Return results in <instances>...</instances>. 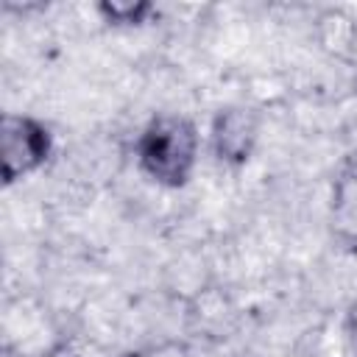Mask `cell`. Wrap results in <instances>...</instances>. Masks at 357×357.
<instances>
[{"label": "cell", "instance_id": "obj_1", "mask_svg": "<svg viewBox=\"0 0 357 357\" xmlns=\"http://www.w3.org/2000/svg\"><path fill=\"white\" fill-rule=\"evenodd\" d=\"M201 134L198 126L176 112L153 114L137 134L134 159L153 184L165 190H181L198 165Z\"/></svg>", "mask_w": 357, "mask_h": 357}, {"label": "cell", "instance_id": "obj_2", "mask_svg": "<svg viewBox=\"0 0 357 357\" xmlns=\"http://www.w3.org/2000/svg\"><path fill=\"white\" fill-rule=\"evenodd\" d=\"M53 156V128L22 112H6L0 123V178L6 187L33 176Z\"/></svg>", "mask_w": 357, "mask_h": 357}, {"label": "cell", "instance_id": "obj_3", "mask_svg": "<svg viewBox=\"0 0 357 357\" xmlns=\"http://www.w3.org/2000/svg\"><path fill=\"white\" fill-rule=\"evenodd\" d=\"M262 131V117L254 106L229 103L212 114L209 123V151L223 167H245L257 151Z\"/></svg>", "mask_w": 357, "mask_h": 357}, {"label": "cell", "instance_id": "obj_4", "mask_svg": "<svg viewBox=\"0 0 357 357\" xmlns=\"http://www.w3.org/2000/svg\"><path fill=\"white\" fill-rule=\"evenodd\" d=\"M326 223L337 243L357 248V151H349L335 167Z\"/></svg>", "mask_w": 357, "mask_h": 357}, {"label": "cell", "instance_id": "obj_5", "mask_svg": "<svg viewBox=\"0 0 357 357\" xmlns=\"http://www.w3.org/2000/svg\"><path fill=\"white\" fill-rule=\"evenodd\" d=\"M315 22H318L321 45H324L326 50H332L335 56H343V53H349V50L354 47V42H357V28H354V20H351L349 14L329 8V11H324Z\"/></svg>", "mask_w": 357, "mask_h": 357}, {"label": "cell", "instance_id": "obj_6", "mask_svg": "<svg viewBox=\"0 0 357 357\" xmlns=\"http://www.w3.org/2000/svg\"><path fill=\"white\" fill-rule=\"evenodd\" d=\"M95 8L103 17V22L114 28H137L148 22V17L153 14V6L145 0H103Z\"/></svg>", "mask_w": 357, "mask_h": 357}, {"label": "cell", "instance_id": "obj_7", "mask_svg": "<svg viewBox=\"0 0 357 357\" xmlns=\"http://www.w3.org/2000/svg\"><path fill=\"white\" fill-rule=\"evenodd\" d=\"M343 329H346V337L351 343V349L357 351V296L349 301L346 307V315H343Z\"/></svg>", "mask_w": 357, "mask_h": 357}, {"label": "cell", "instance_id": "obj_8", "mask_svg": "<svg viewBox=\"0 0 357 357\" xmlns=\"http://www.w3.org/2000/svg\"><path fill=\"white\" fill-rule=\"evenodd\" d=\"M42 357H81L70 343H59V346H53L50 351H45Z\"/></svg>", "mask_w": 357, "mask_h": 357}, {"label": "cell", "instance_id": "obj_9", "mask_svg": "<svg viewBox=\"0 0 357 357\" xmlns=\"http://www.w3.org/2000/svg\"><path fill=\"white\" fill-rule=\"evenodd\" d=\"M120 357H156L153 351H142V349H131V351H123Z\"/></svg>", "mask_w": 357, "mask_h": 357}]
</instances>
